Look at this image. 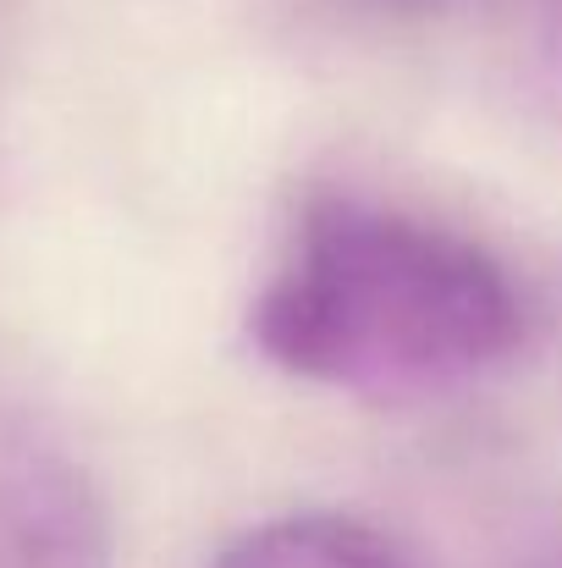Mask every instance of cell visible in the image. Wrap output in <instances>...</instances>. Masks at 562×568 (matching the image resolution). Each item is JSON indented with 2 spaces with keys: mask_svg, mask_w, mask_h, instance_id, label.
Returning a JSON list of instances; mask_svg holds the SVG:
<instances>
[{
  "mask_svg": "<svg viewBox=\"0 0 562 568\" xmlns=\"http://www.w3.org/2000/svg\"><path fill=\"white\" fill-rule=\"evenodd\" d=\"M248 343L287 376L359 397H436L524 343L508 265L402 204L320 193L248 304Z\"/></svg>",
  "mask_w": 562,
  "mask_h": 568,
  "instance_id": "obj_1",
  "label": "cell"
},
{
  "mask_svg": "<svg viewBox=\"0 0 562 568\" xmlns=\"http://www.w3.org/2000/svg\"><path fill=\"white\" fill-rule=\"evenodd\" d=\"M0 568H116L94 480L50 442H0Z\"/></svg>",
  "mask_w": 562,
  "mask_h": 568,
  "instance_id": "obj_2",
  "label": "cell"
},
{
  "mask_svg": "<svg viewBox=\"0 0 562 568\" xmlns=\"http://www.w3.org/2000/svg\"><path fill=\"white\" fill-rule=\"evenodd\" d=\"M546 22H552V55L562 67V0H546Z\"/></svg>",
  "mask_w": 562,
  "mask_h": 568,
  "instance_id": "obj_5",
  "label": "cell"
},
{
  "mask_svg": "<svg viewBox=\"0 0 562 568\" xmlns=\"http://www.w3.org/2000/svg\"><path fill=\"white\" fill-rule=\"evenodd\" d=\"M519 568H562V525H552V530H546V536L524 552V564H519Z\"/></svg>",
  "mask_w": 562,
  "mask_h": 568,
  "instance_id": "obj_4",
  "label": "cell"
},
{
  "mask_svg": "<svg viewBox=\"0 0 562 568\" xmlns=\"http://www.w3.org/2000/svg\"><path fill=\"white\" fill-rule=\"evenodd\" d=\"M210 568H419L391 536L348 514H282L243 530Z\"/></svg>",
  "mask_w": 562,
  "mask_h": 568,
  "instance_id": "obj_3",
  "label": "cell"
}]
</instances>
